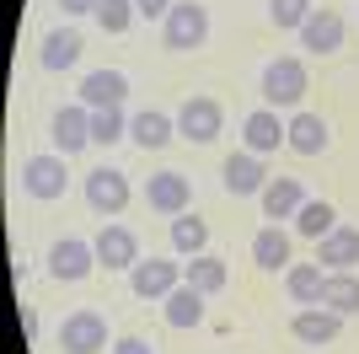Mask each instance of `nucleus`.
I'll use <instances>...</instances> for the list:
<instances>
[{
    "mask_svg": "<svg viewBox=\"0 0 359 354\" xmlns=\"http://www.w3.org/2000/svg\"><path fill=\"white\" fill-rule=\"evenodd\" d=\"M257 91H263V107H279V113H300L306 91H311L306 59H295V54L269 59V65H263V81H257Z\"/></svg>",
    "mask_w": 359,
    "mask_h": 354,
    "instance_id": "nucleus-1",
    "label": "nucleus"
},
{
    "mask_svg": "<svg viewBox=\"0 0 359 354\" xmlns=\"http://www.w3.org/2000/svg\"><path fill=\"white\" fill-rule=\"evenodd\" d=\"M204 38H210V6L177 0L161 22V44L172 48V54H194V48H204Z\"/></svg>",
    "mask_w": 359,
    "mask_h": 354,
    "instance_id": "nucleus-2",
    "label": "nucleus"
},
{
    "mask_svg": "<svg viewBox=\"0 0 359 354\" xmlns=\"http://www.w3.org/2000/svg\"><path fill=\"white\" fill-rule=\"evenodd\" d=\"M22 188L32 199H65V188H70V156H60V150L27 156L22 162Z\"/></svg>",
    "mask_w": 359,
    "mask_h": 354,
    "instance_id": "nucleus-3",
    "label": "nucleus"
},
{
    "mask_svg": "<svg viewBox=\"0 0 359 354\" xmlns=\"http://www.w3.org/2000/svg\"><path fill=\"white\" fill-rule=\"evenodd\" d=\"M129 199H135V188H129V177H123L118 166H97V172H86V204L97 209V215L118 221L123 209H129Z\"/></svg>",
    "mask_w": 359,
    "mask_h": 354,
    "instance_id": "nucleus-4",
    "label": "nucleus"
},
{
    "mask_svg": "<svg viewBox=\"0 0 359 354\" xmlns=\"http://www.w3.org/2000/svg\"><path fill=\"white\" fill-rule=\"evenodd\" d=\"M177 284H182L177 258H140V263L129 268V290H135L140 301H166Z\"/></svg>",
    "mask_w": 359,
    "mask_h": 354,
    "instance_id": "nucleus-5",
    "label": "nucleus"
},
{
    "mask_svg": "<svg viewBox=\"0 0 359 354\" xmlns=\"http://www.w3.org/2000/svg\"><path fill=\"white\" fill-rule=\"evenodd\" d=\"M60 349H70V354L113 349V343H107V317H102V311H91V306L70 311V317L60 322Z\"/></svg>",
    "mask_w": 359,
    "mask_h": 354,
    "instance_id": "nucleus-6",
    "label": "nucleus"
},
{
    "mask_svg": "<svg viewBox=\"0 0 359 354\" xmlns=\"http://www.w3.org/2000/svg\"><path fill=\"white\" fill-rule=\"evenodd\" d=\"M91 268H102V263H97V247L81 242V236H60V242L48 247V274H54V280L81 284V280H91Z\"/></svg>",
    "mask_w": 359,
    "mask_h": 354,
    "instance_id": "nucleus-7",
    "label": "nucleus"
},
{
    "mask_svg": "<svg viewBox=\"0 0 359 354\" xmlns=\"http://www.w3.org/2000/svg\"><path fill=\"white\" fill-rule=\"evenodd\" d=\"M220 129H225V107L215 103V97H188V103L177 107V134L182 140L210 145V140H220Z\"/></svg>",
    "mask_w": 359,
    "mask_h": 354,
    "instance_id": "nucleus-8",
    "label": "nucleus"
},
{
    "mask_svg": "<svg viewBox=\"0 0 359 354\" xmlns=\"http://www.w3.org/2000/svg\"><path fill=\"white\" fill-rule=\"evenodd\" d=\"M91 247H97V263H102L107 274H129V268L140 263V236L129 231V225H118V221H107Z\"/></svg>",
    "mask_w": 359,
    "mask_h": 354,
    "instance_id": "nucleus-9",
    "label": "nucleus"
},
{
    "mask_svg": "<svg viewBox=\"0 0 359 354\" xmlns=\"http://www.w3.org/2000/svg\"><path fill=\"white\" fill-rule=\"evenodd\" d=\"M48 140H54V150L60 156H81L86 145H97L91 140V107L86 103H70L54 113V124H48Z\"/></svg>",
    "mask_w": 359,
    "mask_h": 354,
    "instance_id": "nucleus-10",
    "label": "nucleus"
},
{
    "mask_svg": "<svg viewBox=\"0 0 359 354\" xmlns=\"http://www.w3.org/2000/svg\"><path fill=\"white\" fill-rule=\"evenodd\" d=\"M285 134H290V118H279V107H252L241 118V145L252 156H273L285 145Z\"/></svg>",
    "mask_w": 359,
    "mask_h": 354,
    "instance_id": "nucleus-11",
    "label": "nucleus"
},
{
    "mask_svg": "<svg viewBox=\"0 0 359 354\" xmlns=\"http://www.w3.org/2000/svg\"><path fill=\"white\" fill-rule=\"evenodd\" d=\"M220 183H225L231 199H257V193L269 188V166H263V156H252V150H236V156H225Z\"/></svg>",
    "mask_w": 359,
    "mask_h": 354,
    "instance_id": "nucleus-12",
    "label": "nucleus"
},
{
    "mask_svg": "<svg viewBox=\"0 0 359 354\" xmlns=\"http://www.w3.org/2000/svg\"><path fill=\"white\" fill-rule=\"evenodd\" d=\"M300 48L306 54H338L344 48V16L338 11H327V6H316L311 16H306V27H300Z\"/></svg>",
    "mask_w": 359,
    "mask_h": 354,
    "instance_id": "nucleus-13",
    "label": "nucleus"
},
{
    "mask_svg": "<svg viewBox=\"0 0 359 354\" xmlns=\"http://www.w3.org/2000/svg\"><path fill=\"white\" fill-rule=\"evenodd\" d=\"M145 204L156 209V215H182V209L194 204V183L182 172H156L145 183Z\"/></svg>",
    "mask_w": 359,
    "mask_h": 354,
    "instance_id": "nucleus-14",
    "label": "nucleus"
},
{
    "mask_svg": "<svg viewBox=\"0 0 359 354\" xmlns=\"http://www.w3.org/2000/svg\"><path fill=\"white\" fill-rule=\"evenodd\" d=\"M257 204H263V221L269 225L295 221L300 204H306V188H300V177H269V188L257 193Z\"/></svg>",
    "mask_w": 359,
    "mask_h": 354,
    "instance_id": "nucleus-15",
    "label": "nucleus"
},
{
    "mask_svg": "<svg viewBox=\"0 0 359 354\" xmlns=\"http://www.w3.org/2000/svg\"><path fill=\"white\" fill-rule=\"evenodd\" d=\"M290 333H295L300 343H311V349H322V343H338V333H344V317L327 306H300L295 322H290Z\"/></svg>",
    "mask_w": 359,
    "mask_h": 354,
    "instance_id": "nucleus-16",
    "label": "nucleus"
},
{
    "mask_svg": "<svg viewBox=\"0 0 359 354\" xmlns=\"http://www.w3.org/2000/svg\"><path fill=\"white\" fill-rule=\"evenodd\" d=\"M285 145L295 150V156H322V150L332 145V129H327V118L322 113H290V134H285Z\"/></svg>",
    "mask_w": 359,
    "mask_h": 354,
    "instance_id": "nucleus-17",
    "label": "nucleus"
},
{
    "mask_svg": "<svg viewBox=\"0 0 359 354\" xmlns=\"http://www.w3.org/2000/svg\"><path fill=\"white\" fill-rule=\"evenodd\" d=\"M316 263L327 274H344V268L359 263V225H332L322 242H316Z\"/></svg>",
    "mask_w": 359,
    "mask_h": 354,
    "instance_id": "nucleus-18",
    "label": "nucleus"
},
{
    "mask_svg": "<svg viewBox=\"0 0 359 354\" xmlns=\"http://www.w3.org/2000/svg\"><path fill=\"white\" fill-rule=\"evenodd\" d=\"M123 97H129V75H123V70H91L86 81H81V103H86L91 113L123 107Z\"/></svg>",
    "mask_w": 359,
    "mask_h": 354,
    "instance_id": "nucleus-19",
    "label": "nucleus"
},
{
    "mask_svg": "<svg viewBox=\"0 0 359 354\" xmlns=\"http://www.w3.org/2000/svg\"><path fill=\"white\" fill-rule=\"evenodd\" d=\"M129 140H135L140 150H161V145H172V140H177V118H166V113H156V107H145V113L129 118Z\"/></svg>",
    "mask_w": 359,
    "mask_h": 354,
    "instance_id": "nucleus-20",
    "label": "nucleus"
},
{
    "mask_svg": "<svg viewBox=\"0 0 359 354\" xmlns=\"http://www.w3.org/2000/svg\"><path fill=\"white\" fill-rule=\"evenodd\" d=\"M290 231L285 225H263V231L252 236V263L263 268V274H279V268H290Z\"/></svg>",
    "mask_w": 359,
    "mask_h": 354,
    "instance_id": "nucleus-21",
    "label": "nucleus"
},
{
    "mask_svg": "<svg viewBox=\"0 0 359 354\" xmlns=\"http://www.w3.org/2000/svg\"><path fill=\"white\" fill-rule=\"evenodd\" d=\"M81 54H86V38H81L75 27H54V32H43V48H38L43 70H70Z\"/></svg>",
    "mask_w": 359,
    "mask_h": 354,
    "instance_id": "nucleus-22",
    "label": "nucleus"
},
{
    "mask_svg": "<svg viewBox=\"0 0 359 354\" xmlns=\"http://www.w3.org/2000/svg\"><path fill=\"white\" fill-rule=\"evenodd\" d=\"M322 284H327L322 263H290L285 268V295L295 306H322Z\"/></svg>",
    "mask_w": 359,
    "mask_h": 354,
    "instance_id": "nucleus-23",
    "label": "nucleus"
},
{
    "mask_svg": "<svg viewBox=\"0 0 359 354\" xmlns=\"http://www.w3.org/2000/svg\"><path fill=\"white\" fill-rule=\"evenodd\" d=\"M204 301H210V295H204V290H194V284L182 280L177 290H172V295L161 301L166 327H198V322H204Z\"/></svg>",
    "mask_w": 359,
    "mask_h": 354,
    "instance_id": "nucleus-24",
    "label": "nucleus"
},
{
    "mask_svg": "<svg viewBox=\"0 0 359 354\" xmlns=\"http://www.w3.org/2000/svg\"><path fill=\"white\" fill-rule=\"evenodd\" d=\"M182 280L194 284V290H204V295H220L225 280H231V268H225V258H215V252H198V258L182 263Z\"/></svg>",
    "mask_w": 359,
    "mask_h": 354,
    "instance_id": "nucleus-25",
    "label": "nucleus"
},
{
    "mask_svg": "<svg viewBox=\"0 0 359 354\" xmlns=\"http://www.w3.org/2000/svg\"><path fill=\"white\" fill-rule=\"evenodd\" d=\"M172 252L177 258H198V252H210V225L198 221V215H172Z\"/></svg>",
    "mask_w": 359,
    "mask_h": 354,
    "instance_id": "nucleus-26",
    "label": "nucleus"
},
{
    "mask_svg": "<svg viewBox=\"0 0 359 354\" xmlns=\"http://www.w3.org/2000/svg\"><path fill=\"white\" fill-rule=\"evenodd\" d=\"M322 306L338 311V317H354V311H359V274H354V268L327 274V284H322Z\"/></svg>",
    "mask_w": 359,
    "mask_h": 354,
    "instance_id": "nucleus-27",
    "label": "nucleus"
},
{
    "mask_svg": "<svg viewBox=\"0 0 359 354\" xmlns=\"http://www.w3.org/2000/svg\"><path fill=\"white\" fill-rule=\"evenodd\" d=\"M338 225V209L327 204V199H306L295 215V236H311V242H322V236Z\"/></svg>",
    "mask_w": 359,
    "mask_h": 354,
    "instance_id": "nucleus-28",
    "label": "nucleus"
},
{
    "mask_svg": "<svg viewBox=\"0 0 359 354\" xmlns=\"http://www.w3.org/2000/svg\"><path fill=\"white\" fill-rule=\"evenodd\" d=\"M91 16H97V27H102V32H113V38H118V32H129V27H135V0H97V11H91Z\"/></svg>",
    "mask_w": 359,
    "mask_h": 354,
    "instance_id": "nucleus-29",
    "label": "nucleus"
},
{
    "mask_svg": "<svg viewBox=\"0 0 359 354\" xmlns=\"http://www.w3.org/2000/svg\"><path fill=\"white\" fill-rule=\"evenodd\" d=\"M311 11H316L311 0H269V22H273L279 32H300Z\"/></svg>",
    "mask_w": 359,
    "mask_h": 354,
    "instance_id": "nucleus-30",
    "label": "nucleus"
},
{
    "mask_svg": "<svg viewBox=\"0 0 359 354\" xmlns=\"http://www.w3.org/2000/svg\"><path fill=\"white\" fill-rule=\"evenodd\" d=\"M123 134H129V113H123V107L91 113V140H97V145H113V140H123Z\"/></svg>",
    "mask_w": 359,
    "mask_h": 354,
    "instance_id": "nucleus-31",
    "label": "nucleus"
},
{
    "mask_svg": "<svg viewBox=\"0 0 359 354\" xmlns=\"http://www.w3.org/2000/svg\"><path fill=\"white\" fill-rule=\"evenodd\" d=\"M177 0H135V11L145 16V22H166V11H172Z\"/></svg>",
    "mask_w": 359,
    "mask_h": 354,
    "instance_id": "nucleus-32",
    "label": "nucleus"
},
{
    "mask_svg": "<svg viewBox=\"0 0 359 354\" xmlns=\"http://www.w3.org/2000/svg\"><path fill=\"white\" fill-rule=\"evenodd\" d=\"M113 354H156V349H150L145 339H135V333H129V339H113Z\"/></svg>",
    "mask_w": 359,
    "mask_h": 354,
    "instance_id": "nucleus-33",
    "label": "nucleus"
},
{
    "mask_svg": "<svg viewBox=\"0 0 359 354\" xmlns=\"http://www.w3.org/2000/svg\"><path fill=\"white\" fill-rule=\"evenodd\" d=\"M65 6V16H86V11H97V0H60Z\"/></svg>",
    "mask_w": 359,
    "mask_h": 354,
    "instance_id": "nucleus-34",
    "label": "nucleus"
}]
</instances>
